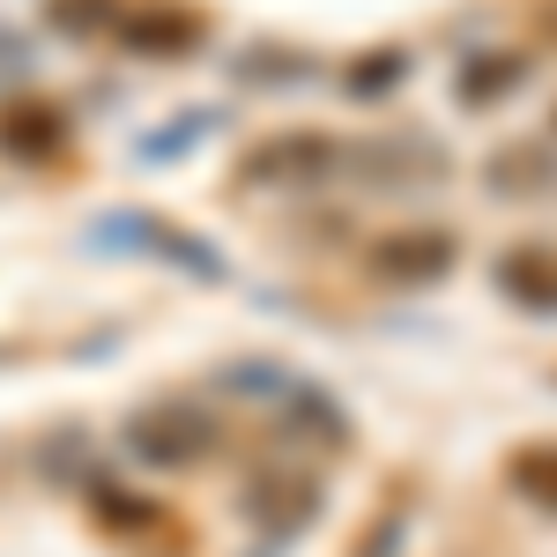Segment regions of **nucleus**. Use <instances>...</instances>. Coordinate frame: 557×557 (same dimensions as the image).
Masks as SVG:
<instances>
[]
</instances>
